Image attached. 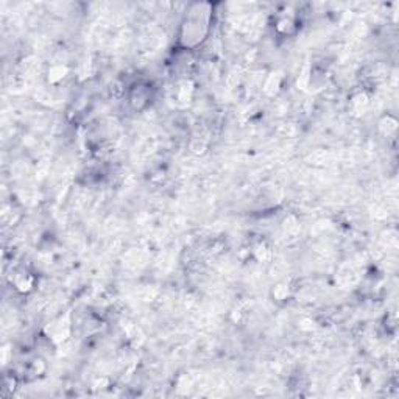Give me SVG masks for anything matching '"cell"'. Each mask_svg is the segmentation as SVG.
<instances>
[{"instance_id": "1", "label": "cell", "mask_w": 399, "mask_h": 399, "mask_svg": "<svg viewBox=\"0 0 399 399\" xmlns=\"http://www.w3.org/2000/svg\"><path fill=\"white\" fill-rule=\"evenodd\" d=\"M206 4H197L192 6V11L189 13L185 25H182L181 41L186 47H195L198 43H202L207 25H209V10Z\"/></svg>"}, {"instance_id": "2", "label": "cell", "mask_w": 399, "mask_h": 399, "mask_svg": "<svg viewBox=\"0 0 399 399\" xmlns=\"http://www.w3.org/2000/svg\"><path fill=\"white\" fill-rule=\"evenodd\" d=\"M152 98V89L148 85H142L139 83L135 88L131 89L130 94V103L136 108V110H142V108L148 103V100Z\"/></svg>"}]
</instances>
